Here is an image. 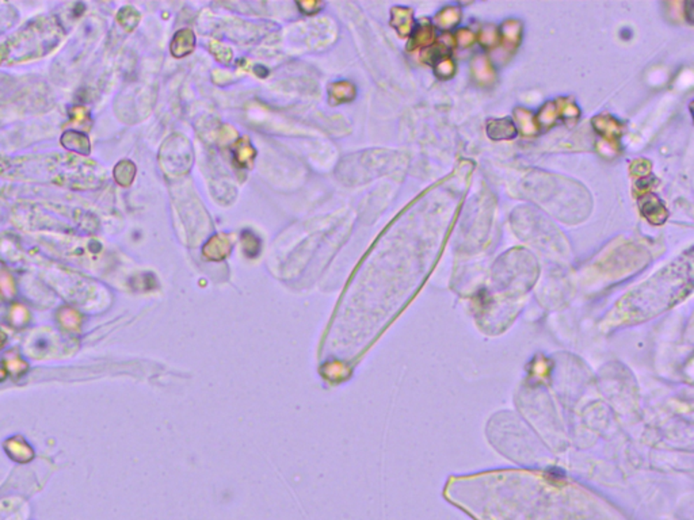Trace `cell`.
<instances>
[{"instance_id": "6da1fadb", "label": "cell", "mask_w": 694, "mask_h": 520, "mask_svg": "<svg viewBox=\"0 0 694 520\" xmlns=\"http://www.w3.org/2000/svg\"><path fill=\"white\" fill-rule=\"evenodd\" d=\"M63 37V30L53 18L30 22L8 41L0 45V64H18L43 57Z\"/></svg>"}, {"instance_id": "7a4b0ae2", "label": "cell", "mask_w": 694, "mask_h": 520, "mask_svg": "<svg viewBox=\"0 0 694 520\" xmlns=\"http://www.w3.org/2000/svg\"><path fill=\"white\" fill-rule=\"evenodd\" d=\"M62 143L68 151L76 152V153H82V154H88V152H90L88 138L85 134H82L76 130L66 131L62 138Z\"/></svg>"}, {"instance_id": "3957f363", "label": "cell", "mask_w": 694, "mask_h": 520, "mask_svg": "<svg viewBox=\"0 0 694 520\" xmlns=\"http://www.w3.org/2000/svg\"><path fill=\"white\" fill-rule=\"evenodd\" d=\"M137 20H139V15L136 14V10H133L132 7L122 8L118 14V21L121 22V24L127 26L128 29H133L137 24Z\"/></svg>"}, {"instance_id": "277c9868", "label": "cell", "mask_w": 694, "mask_h": 520, "mask_svg": "<svg viewBox=\"0 0 694 520\" xmlns=\"http://www.w3.org/2000/svg\"><path fill=\"white\" fill-rule=\"evenodd\" d=\"M73 121L76 122V125L79 124H83L88 117L87 114V110L85 108H73Z\"/></svg>"}]
</instances>
